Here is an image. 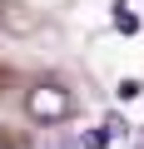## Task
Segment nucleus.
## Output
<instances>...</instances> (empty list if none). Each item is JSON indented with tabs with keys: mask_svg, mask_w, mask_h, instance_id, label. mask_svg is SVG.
Returning a JSON list of instances; mask_svg holds the SVG:
<instances>
[{
	"mask_svg": "<svg viewBox=\"0 0 144 149\" xmlns=\"http://www.w3.org/2000/svg\"><path fill=\"white\" fill-rule=\"evenodd\" d=\"M25 114L35 124H65V114H75V100H70L60 85H40L25 95Z\"/></svg>",
	"mask_w": 144,
	"mask_h": 149,
	"instance_id": "f257e3e1",
	"label": "nucleus"
},
{
	"mask_svg": "<svg viewBox=\"0 0 144 149\" xmlns=\"http://www.w3.org/2000/svg\"><path fill=\"white\" fill-rule=\"evenodd\" d=\"M109 144H114V139H109V129H104V124H99V129H85V134H80V149H109Z\"/></svg>",
	"mask_w": 144,
	"mask_h": 149,
	"instance_id": "f03ea898",
	"label": "nucleus"
},
{
	"mask_svg": "<svg viewBox=\"0 0 144 149\" xmlns=\"http://www.w3.org/2000/svg\"><path fill=\"white\" fill-rule=\"evenodd\" d=\"M114 95H119V100H139V95H144V85H139V80H119V85H114Z\"/></svg>",
	"mask_w": 144,
	"mask_h": 149,
	"instance_id": "7ed1b4c3",
	"label": "nucleus"
},
{
	"mask_svg": "<svg viewBox=\"0 0 144 149\" xmlns=\"http://www.w3.org/2000/svg\"><path fill=\"white\" fill-rule=\"evenodd\" d=\"M104 129H109V139H124V134H129V124H124L119 114H109V119H104Z\"/></svg>",
	"mask_w": 144,
	"mask_h": 149,
	"instance_id": "20e7f679",
	"label": "nucleus"
},
{
	"mask_svg": "<svg viewBox=\"0 0 144 149\" xmlns=\"http://www.w3.org/2000/svg\"><path fill=\"white\" fill-rule=\"evenodd\" d=\"M45 149H80V144H75V139H65V134H60V139H50Z\"/></svg>",
	"mask_w": 144,
	"mask_h": 149,
	"instance_id": "39448f33",
	"label": "nucleus"
}]
</instances>
